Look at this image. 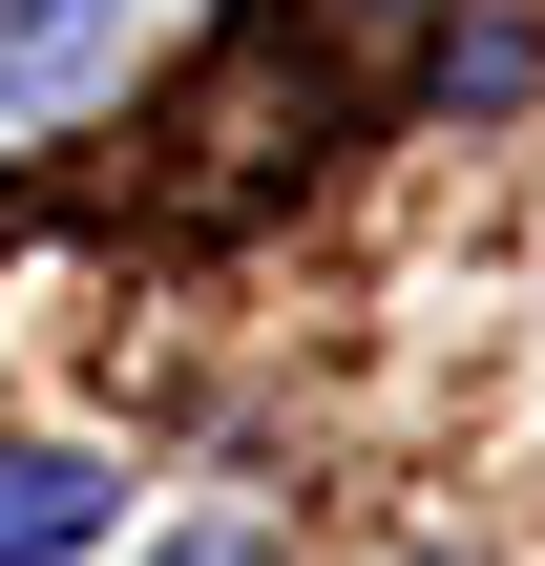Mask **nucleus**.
I'll list each match as a JSON object with an SVG mask.
<instances>
[{
	"instance_id": "4",
	"label": "nucleus",
	"mask_w": 545,
	"mask_h": 566,
	"mask_svg": "<svg viewBox=\"0 0 545 566\" xmlns=\"http://www.w3.org/2000/svg\"><path fill=\"white\" fill-rule=\"evenodd\" d=\"M147 566H273V546H252V525H189V546H147Z\"/></svg>"
},
{
	"instance_id": "1",
	"label": "nucleus",
	"mask_w": 545,
	"mask_h": 566,
	"mask_svg": "<svg viewBox=\"0 0 545 566\" xmlns=\"http://www.w3.org/2000/svg\"><path fill=\"white\" fill-rule=\"evenodd\" d=\"M126 525V462H84V441H0V566H84Z\"/></svg>"
},
{
	"instance_id": "2",
	"label": "nucleus",
	"mask_w": 545,
	"mask_h": 566,
	"mask_svg": "<svg viewBox=\"0 0 545 566\" xmlns=\"http://www.w3.org/2000/svg\"><path fill=\"white\" fill-rule=\"evenodd\" d=\"M126 21H147V0H0V105H84V84L126 63Z\"/></svg>"
},
{
	"instance_id": "3",
	"label": "nucleus",
	"mask_w": 545,
	"mask_h": 566,
	"mask_svg": "<svg viewBox=\"0 0 545 566\" xmlns=\"http://www.w3.org/2000/svg\"><path fill=\"white\" fill-rule=\"evenodd\" d=\"M441 84H462V105L504 126V105H525V84H545V42H525V21H462V63H441Z\"/></svg>"
}]
</instances>
